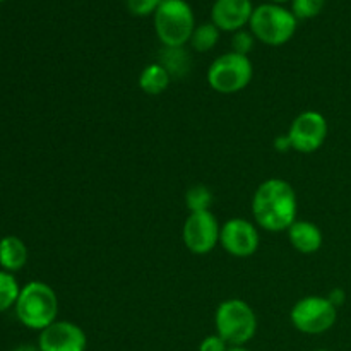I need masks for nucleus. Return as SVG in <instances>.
Returning a JSON list of instances; mask_svg holds the SVG:
<instances>
[{
	"instance_id": "nucleus-15",
	"label": "nucleus",
	"mask_w": 351,
	"mask_h": 351,
	"mask_svg": "<svg viewBox=\"0 0 351 351\" xmlns=\"http://www.w3.org/2000/svg\"><path fill=\"white\" fill-rule=\"evenodd\" d=\"M171 82V75L160 62H154V64L146 65V67L141 71L139 74V89L144 95L149 96H158L161 93H165L168 89Z\"/></svg>"
},
{
	"instance_id": "nucleus-18",
	"label": "nucleus",
	"mask_w": 351,
	"mask_h": 351,
	"mask_svg": "<svg viewBox=\"0 0 351 351\" xmlns=\"http://www.w3.org/2000/svg\"><path fill=\"white\" fill-rule=\"evenodd\" d=\"M160 64L170 72L171 77H182L189 71V57L184 48H165Z\"/></svg>"
},
{
	"instance_id": "nucleus-11",
	"label": "nucleus",
	"mask_w": 351,
	"mask_h": 351,
	"mask_svg": "<svg viewBox=\"0 0 351 351\" xmlns=\"http://www.w3.org/2000/svg\"><path fill=\"white\" fill-rule=\"evenodd\" d=\"M40 351H86L88 336L84 329L71 321H55L38 338Z\"/></svg>"
},
{
	"instance_id": "nucleus-23",
	"label": "nucleus",
	"mask_w": 351,
	"mask_h": 351,
	"mask_svg": "<svg viewBox=\"0 0 351 351\" xmlns=\"http://www.w3.org/2000/svg\"><path fill=\"white\" fill-rule=\"evenodd\" d=\"M230 345L219 335H209L199 345V351H228Z\"/></svg>"
},
{
	"instance_id": "nucleus-8",
	"label": "nucleus",
	"mask_w": 351,
	"mask_h": 351,
	"mask_svg": "<svg viewBox=\"0 0 351 351\" xmlns=\"http://www.w3.org/2000/svg\"><path fill=\"white\" fill-rule=\"evenodd\" d=\"M288 137L293 151L302 154H312L324 146L329 134L326 117L315 110H305L297 115L288 129Z\"/></svg>"
},
{
	"instance_id": "nucleus-9",
	"label": "nucleus",
	"mask_w": 351,
	"mask_h": 351,
	"mask_svg": "<svg viewBox=\"0 0 351 351\" xmlns=\"http://www.w3.org/2000/svg\"><path fill=\"white\" fill-rule=\"evenodd\" d=\"M221 225L211 211L189 213L182 228V240L189 252L206 256L213 252L219 243Z\"/></svg>"
},
{
	"instance_id": "nucleus-25",
	"label": "nucleus",
	"mask_w": 351,
	"mask_h": 351,
	"mask_svg": "<svg viewBox=\"0 0 351 351\" xmlns=\"http://www.w3.org/2000/svg\"><path fill=\"white\" fill-rule=\"evenodd\" d=\"M328 300L331 302L336 308H339L346 302V291L341 290V288H332L328 293Z\"/></svg>"
},
{
	"instance_id": "nucleus-27",
	"label": "nucleus",
	"mask_w": 351,
	"mask_h": 351,
	"mask_svg": "<svg viewBox=\"0 0 351 351\" xmlns=\"http://www.w3.org/2000/svg\"><path fill=\"white\" fill-rule=\"evenodd\" d=\"M228 351H250V350L245 348V346H230Z\"/></svg>"
},
{
	"instance_id": "nucleus-22",
	"label": "nucleus",
	"mask_w": 351,
	"mask_h": 351,
	"mask_svg": "<svg viewBox=\"0 0 351 351\" xmlns=\"http://www.w3.org/2000/svg\"><path fill=\"white\" fill-rule=\"evenodd\" d=\"M163 0H127V9L132 16L137 17H146L151 16L158 10Z\"/></svg>"
},
{
	"instance_id": "nucleus-5",
	"label": "nucleus",
	"mask_w": 351,
	"mask_h": 351,
	"mask_svg": "<svg viewBox=\"0 0 351 351\" xmlns=\"http://www.w3.org/2000/svg\"><path fill=\"white\" fill-rule=\"evenodd\" d=\"M298 19L280 3H263L256 7L249 27L256 40L267 47H281L297 33Z\"/></svg>"
},
{
	"instance_id": "nucleus-19",
	"label": "nucleus",
	"mask_w": 351,
	"mask_h": 351,
	"mask_svg": "<svg viewBox=\"0 0 351 351\" xmlns=\"http://www.w3.org/2000/svg\"><path fill=\"white\" fill-rule=\"evenodd\" d=\"M215 195L206 185H194L185 192V206L189 213H202L211 211Z\"/></svg>"
},
{
	"instance_id": "nucleus-16",
	"label": "nucleus",
	"mask_w": 351,
	"mask_h": 351,
	"mask_svg": "<svg viewBox=\"0 0 351 351\" xmlns=\"http://www.w3.org/2000/svg\"><path fill=\"white\" fill-rule=\"evenodd\" d=\"M219 33L221 31L215 26L213 23H204L195 26L194 33L191 36V47L194 48L199 53H204V51L213 50L216 47V43L219 41Z\"/></svg>"
},
{
	"instance_id": "nucleus-24",
	"label": "nucleus",
	"mask_w": 351,
	"mask_h": 351,
	"mask_svg": "<svg viewBox=\"0 0 351 351\" xmlns=\"http://www.w3.org/2000/svg\"><path fill=\"white\" fill-rule=\"evenodd\" d=\"M273 146H274V149L278 151V153H288V151H293L288 134H280V136L274 137Z\"/></svg>"
},
{
	"instance_id": "nucleus-12",
	"label": "nucleus",
	"mask_w": 351,
	"mask_h": 351,
	"mask_svg": "<svg viewBox=\"0 0 351 351\" xmlns=\"http://www.w3.org/2000/svg\"><path fill=\"white\" fill-rule=\"evenodd\" d=\"M256 7L250 0H216L211 9V23L219 31L237 33L245 29Z\"/></svg>"
},
{
	"instance_id": "nucleus-4",
	"label": "nucleus",
	"mask_w": 351,
	"mask_h": 351,
	"mask_svg": "<svg viewBox=\"0 0 351 351\" xmlns=\"http://www.w3.org/2000/svg\"><path fill=\"white\" fill-rule=\"evenodd\" d=\"M215 328L230 346H245L257 332V315L245 300L230 298L216 308Z\"/></svg>"
},
{
	"instance_id": "nucleus-21",
	"label": "nucleus",
	"mask_w": 351,
	"mask_h": 351,
	"mask_svg": "<svg viewBox=\"0 0 351 351\" xmlns=\"http://www.w3.org/2000/svg\"><path fill=\"white\" fill-rule=\"evenodd\" d=\"M254 45H256V36L252 34V31L240 29L237 33H233L232 51H235V53L247 55L249 57L250 51L254 50Z\"/></svg>"
},
{
	"instance_id": "nucleus-30",
	"label": "nucleus",
	"mask_w": 351,
	"mask_h": 351,
	"mask_svg": "<svg viewBox=\"0 0 351 351\" xmlns=\"http://www.w3.org/2000/svg\"><path fill=\"white\" fill-rule=\"evenodd\" d=\"M0 2H2V0H0Z\"/></svg>"
},
{
	"instance_id": "nucleus-3",
	"label": "nucleus",
	"mask_w": 351,
	"mask_h": 351,
	"mask_svg": "<svg viewBox=\"0 0 351 351\" xmlns=\"http://www.w3.org/2000/svg\"><path fill=\"white\" fill-rule=\"evenodd\" d=\"M194 29V10L185 0H163L154 12V31L165 48H184Z\"/></svg>"
},
{
	"instance_id": "nucleus-28",
	"label": "nucleus",
	"mask_w": 351,
	"mask_h": 351,
	"mask_svg": "<svg viewBox=\"0 0 351 351\" xmlns=\"http://www.w3.org/2000/svg\"><path fill=\"white\" fill-rule=\"evenodd\" d=\"M288 2V0H271V3H285Z\"/></svg>"
},
{
	"instance_id": "nucleus-2",
	"label": "nucleus",
	"mask_w": 351,
	"mask_h": 351,
	"mask_svg": "<svg viewBox=\"0 0 351 351\" xmlns=\"http://www.w3.org/2000/svg\"><path fill=\"white\" fill-rule=\"evenodd\" d=\"M16 317L31 331H43L57 321L58 297L53 288L45 281H29L21 287L16 302Z\"/></svg>"
},
{
	"instance_id": "nucleus-14",
	"label": "nucleus",
	"mask_w": 351,
	"mask_h": 351,
	"mask_svg": "<svg viewBox=\"0 0 351 351\" xmlns=\"http://www.w3.org/2000/svg\"><path fill=\"white\" fill-rule=\"evenodd\" d=\"M27 263V247L19 237L7 235L0 239V269L17 273Z\"/></svg>"
},
{
	"instance_id": "nucleus-10",
	"label": "nucleus",
	"mask_w": 351,
	"mask_h": 351,
	"mask_svg": "<svg viewBox=\"0 0 351 351\" xmlns=\"http://www.w3.org/2000/svg\"><path fill=\"white\" fill-rule=\"evenodd\" d=\"M219 245L226 254L239 259L254 256L259 250L261 235L256 223L243 218H232L221 225Z\"/></svg>"
},
{
	"instance_id": "nucleus-17",
	"label": "nucleus",
	"mask_w": 351,
	"mask_h": 351,
	"mask_svg": "<svg viewBox=\"0 0 351 351\" xmlns=\"http://www.w3.org/2000/svg\"><path fill=\"white\" fill-rule=\"evenodd\" d=\"M21 287L12 273L0 269V314L7 312L9 308L16 307V302L19 298Z\"/></svg>"
},
{
	"instance_id": "nucleus-13",
	"label": "nucleus",
	"mask_w": 351,
	"mask_h": 351,
	"mask_svg": "<svg viewBox=\"0 0 351 351\" xmlns=\"http://www.w3.org/2000/svg\"><path fill=\"white\" fill-rule=\"evenodd\" d=\"M287 235L291 247L297 252L305 254V256H311V254H315L317 250H321L322 243H324L322 230L315 223L307 221V219H297L287 230Z\"/></svg>"
},
{
	"instance_id": "nucleus-29",
	"label": "nucleus",
	"mask_w": 351,
	"mask_h": 351,
	"mask_svg": "<svg viewBox=\"0 0 351 351\" xmlns=\"http://www.w3.org/2000/svg\"><path fill=\"white\" fill-rule=\"evenodd\" d=\"M315 351H329V350H315Z\"/></svg>"
},
{
	"instance_id": "nucleus-26",
	"label": "nucleus",
	"mask_w": 351,
	"mask_h": 351,
	"mask_svg": "<svg viewBox=\"0 0 351 351\" xmlns=\"http://www.w3.org/2000/svg\"><path fill=\"white\" fill-rule=\"evenodd\" d=\"M12 351H40L38 346H33V345H19L16 346Z\"/></svg>"
},
{
	"instance_id": "nucleus-1",
	"label": "nucleus",
	"mask_w": 351,
	"mask_h": 351,
	"mask_svg": "<svg viewBox=\"0 0 351 351\" xmlns=\"http://www.w3.org/2000/svg\"><path fill=\"white\" fill-rule=\"evenodd\" d=\"M252 218L259 228L271 233L287 232L298 216L297 192L283 178H267L252 195Z\"/></svg>"
},
{
	"instance_id": "nucleus-20",
	"label": "nucleus",
	"mask_w": 351,
	"mask_h": 351,
	"mask_svg": "<svg viewBox=\"0 0 351 351\" xmlns=\"http://www.w3.org/2000/svg\"><path fill=\"white\" fill-rule=\"evenodd\" d=\"M326 5V0H291V12L298 21L312 19L319 16Z\"/></svg>"
},
{
	"instance_id": "nucleus-7",
	"label": "nucleus",
	"mask_w": 351,
	"mask_h": 351,
	"mask_svg": "<svg viewBox=\"0 0 351 351\" xmlns=\"http://www.w3.org/2000/svg\"><path fill=\"white\" fill-rule=\"evenodd\" d=\"M290 321L302 335L319 336L335 328L338 321V308L321 295H308L300 298L291 307Z\"/></svg>"
},
{
	"instance_id": "nucleus-6",
	"label": "nucleus",
	"mask_w": 351,
	"mask_h": 351,
	"mask_svg": "<svg viewBox=\"0 0 351 351\" xmlns=\"http://www.w3.org/2000/svg\"><path fill=\"white\" fill-rule=\"evenodd\" d=\"M254 65L247 55L226 51L208 69V84L219 95H235L252 82Z\"/></svg>"
}]
</instances>
